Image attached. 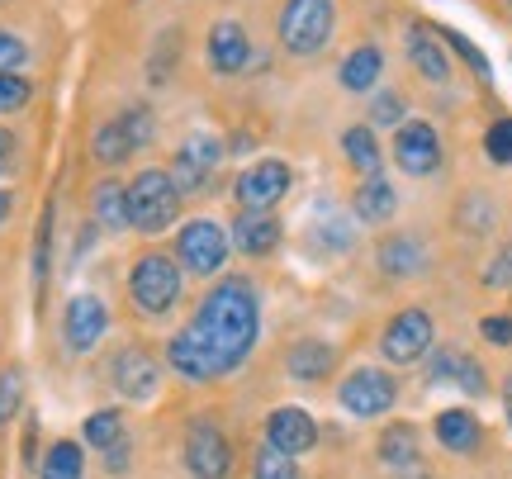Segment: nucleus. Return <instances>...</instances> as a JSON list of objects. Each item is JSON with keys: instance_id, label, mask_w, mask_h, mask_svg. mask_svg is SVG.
I'll list each match as a JSON object with an SVG mask.
<instances>
[{"instance_id": "obj_1", "label": "nucleus", "mask_w": 512, "mask_h": 479, "mask_svg": "<svg viewBox=\"0 0 512 479\" xmlns=\"http://www.w3.org/2000/svg\"><path fill=\"white\" fill-rule=\"evenodd\" d=\"M256 332H261V304H256L252 280L228 276L200 299V314L166 342V361L176 375L204 385L238 370L252 356Z\"/></svg>"}, {"instance_id": "obj_2", "label": "nucleus", "mask_w": 512, "mask_h": 479, "mask_svg": "<svg viewBox=\"0 0 512 479\" xmlns=\"http://www.w3.org/2000/svg\"><path fill=\"white\" fill-rule=\"evenodd\" d=\"M124 195H128V228H138V233H162L181 214V190L171 181V171H157V166L138 171L124 185Z\"/></svg>"}, {"instance_id": "obj_3", "label": "nucleus", "mask_w": 512, "mask_h": 479, "mask_svg": "<svg viewBox=\"0 0 512 479\" xmlns=\"http://www.w3.org/2000/svg\"><path fill=\"white\" fill-rule=\"evenodd\" d=\"M275 34H280V48L294 57L323 53L332 38V0H285Z\"/></svg>"}, {"instance_id": "obj_4", "label": "nucleus", "mask_w": 512, "mask_h": 479, "mask_svg": "<svg viewBox=\"0 0 512 479\" xmlns=\"http://www.w3.org/2000/svg\"><path fill=\"white\" fill-rule=\"evenodd\" d=\"M128 295L152 318L171 314L176 299H181V266L171 257H162V252H147V257H138L133 271H128Z\"/></svg>"}, {"instance_id": "obj_5", "label": "nucleus", "mask_w": 512, "mask_h": 479, "mask_svg": "<svg viewBox=\"0 0 512 479\" xmlns=\"http://www.w3.org/2000/svg\"><path fill=\"white\" fill-rule=\"evenodd\" d=\"M228 228L214 219H195L181 228V238H176V257L190 276H219L223 261H228Z\"/></svg>"}, {"instance_id": "obj_6", "label": "nucleus", "mask_w": 512, "mask_h": 479, "mask_svg": "<svg viewBox=\"0 0 512 479\" xmlns=\"http://www.w3.org/2000/svg\"><path fill=\"white\" fill-rule=\"evenodd\" d=\"M185 465L195 479H228L233 470V442L223 437L219 423L209 418H195L190 432H185Z\"/></svg>"}, {"instance_id": "obj_7", "label": "nucleus", "mask_w": 512, "mask_h": 479, "mask_svg": "<svg viewBox=\"0 0 512 479\" xmlns=\"http://www.w3.org/2000/svg\"><path fill=\"white\" fill-rule=\"evenodd\" d=\"M394 399H399V380L389 370L361 366L342 380V408H347L351 418H380V413L394 408Z\"/></svg>"}, {"instance_id": "obj_8", "label": "nucleus", "mask_w": 512, "mask_h": 479, "mask_svg": "<svg viewBox=\"0 0 512 479\" xmlns=\"http://www.w3.org/2000/svg\"><path fill=\"white\" fill-rule=\"evenodd\" d=\"M432 342H437V328H432V318L422 314V309H403V314L389 318V328H384L380 347L384 356L394 361V366H413V361H422L427 351H432Z\"/></svg>"}, {"instance_id": "obj_9", "label": "nucleus", "mask_w": 512, "mask_h": 479, "mask_svg": "<svg viewBox=\"0 0 512 479\" xmlns=\"http://www.w3.org/2000/svg\"><path fill=\"white\" fill-rule=\"evenodd\" d=\"M223 162V143L219 138H209V133H195V138H185V148L176 152V166H171V181L181 195H200L204 185L214 181V171Z\"/></svg>"}, {"instance_id": "obj_10", "label": "nucleus", "mask_w": 512, "mask_h": 479, "mask_svg": "<svg viewBox=\"0 0 512 479\" xmlns=\"http://www.w3.org/2000/svg\"><path fill=\"white\" fill-rule=\"evenodd\" d=\"M290 166L275 162V157H266V162L247 166L238 176V204L242 209H252V214H271V204H280L285 195H290Z\"/></svg>"}, {"instance_id": "obj_11", "label": "nucleus", "mask_w": 512, "mask_h": 479, "mask_svg": "<svg viewBox=\"0 0 512 479\" xmlns=\"http://www.w3.org/2000/svg\"><path fill=\"white\" fill-rule=\"evenodd\" d=\"M394 162H399L408 176H432V171L441 166L437 129H432V124H422V119L399 124V133H394Z\"/></svg>"}, {"instance_id": "obj_12", "label": "nucleus", "mask_w": 512, "mask_h": 479, "mask_svg": "<svg viewBox=\"0 0 512 479\" xmlns=\"http://www.w3.org/2000/svg\"><path fill=\"white\" fill-rule=\"evenodd\" d=\"M266 446H275L280 456H304L318 446V423L304 408H275L266 418Z\"/></svg>"}, {"instance_id": "obj_13", "label": "nucleus", "mask_w": 512, "mask_h": 479, "mask_svg": "<svg viewBox=\"0 0 512 479\" xmlns=\"http://www.w3.org/2000/svg\"><path fill=\"white\" fill-rule=\"evenodd\" d=\"M62 332H67V347H72V351H91L95 342L110 332V309H105V299L76 295L72 304H67Z\"/></svg>"}, {"instance_id": "obj_14", "label": "nucleus", "mask_w": 512, "mask_h": 479, "mask_svg": "<svg viewBox=\"0 0 512 479\" xmlns=\"http://www.w3.org/2000/svg\"><path fill=\"white\" fill-rule=\"evenodd\" d=\"M110 375H114V389H119L124 399H138V404L152 399L157 385H162V370H157V361H152L143 347L119 351V356H114V366H110Z\"/></svg>"}, {"instance_id": "obj_15", "label": "nucleus", "mask_w": 512, "mask_h": 479, "mask_svg": "<svg viewBox=\"0 0 512 479\" xmlns=\"http://www.w3.org/2000/svg\"><path fill=\"white\" fill-rule=\"evenodd\" d=\"M247 57H252V38H247L242 24L223 19V24L209 29V67H214V72H223V76L242 72V67H247Z\"/></svg>"}, {"instance_id": "obj_16", "label": "nucleus", "mask_w": 512, "mask_h": 479, "mask_svg": "<svg viewBox=\"0 0 512 479\" xmlns=\"http://www.w3.org/2000/svg\"><path fill=\"white\" fill-rule=\"evenodd\" d=\"M408 62H413L418 76H427V81H451V57H446L441 34L432 24H413V29H408Z\"/></svg>"}, {"instance_id": "obj_17", "label": "nucleus", "mask_w": 512, "mask_h": 479, "mask_svg": "<svg viewBox=\"0 0 512 479\" xmlns=\"http://www.w3.org/2000/svg\"><path fill=\"white\" fill-rule=\"evenodd\" d=\"M228 242L238 247L242 257H266V252L280 247V219H275V214H252V209H242Z\"/></svg>"}, {"instance_id": "obj_18", "label": "nucleus", "mask_w": 512, "mask_h": 479, "mask_svg": "<svg viewBox=\"0 0 512 479\" xmlns=\"http://www.w3.org/2000/svg\"><path fill=\"white\" fill-rule=\"evenodd\" d=\"M332 361H337V351L328 342H318V337H304V342H294L290 356H285V366L299 385H318V380H328Z\"/></svg>"}, {"instance_id": "obj_19", "label": "nucleus", "mask_w": 512, "mask_h": 479, "mask_svg": "<svg viewBox=\"0 0 512 479\" xmlns=\"http://www.w3.org/2000/svg\"><path fill=\"white\" fill-rule=\"evenodd\" d=\"M380 266H384V276H394V280L418 276L422 266H427V252H422V242L413 233H394L380 247Z\"/></svg>"}, {"instance_id": "obj_20", "label": "nucleus", "mask_w": 512, "mask_h": 479, "mask_svg": "<svg viewBox=\"0 0 512 479\" xmlns=\"http://www.w3.org/2000/svg\"><path fill=\"white\" fill-rule=\"evenodd\" d=\"M380 72H384V53L375 48V43H361L356 53L337 67V76H342V86L347 91H356V95H366V91H375V81H380Z\"/></svg>"}, {"instance_id": "obj_21", "label": "nucleus", "mask_w": 512, "mask_h": 479, "mask_svg": "<svg viewBox=\"0 0 512 479\" xmlns=\"http://www.w3.org/2000/svg\"><path fill=\"white\" fill-rule=\"evenodd\" d=\"M437 442L446 446V451H456V456L475 451L479 446V418L475 413H465V408H446V413H437Z\"/></svg>"}, {"instance_id": "obj_22", "label": "nucleus", "mask_w": 512, "mask_h": 479, "mask_svg": "<svg viewBox=\"0 0 512 479\" xmlns=\"http://www.w3.org/2000/svg\"><path fill=\"white\" fill-rule=\"evenodd\" d=\"M394 209H399L394 185L384 181V176H366V181H361V190H356V219L389 223V219H394Z\"/></svg>"}, {"instance_id": "obj_23", "label": "nucleus", "mask_w": 512, "mask_h": 479, "mask_svg": "<svg viewBox=\"0 0 512 479\" xmlns=\"http://www.w3.org/2000/svg\"><path fill=\"white\" fill-rule=\"evenodd\" d=\"M91 209L95 219H100V228H110V233H124L128 228V195L119 181H100L91 195Z\"/></svg>"}, {"instance_id": "obj_24", "label": "nucleus", "mask_w": 512, "mask_h": 479, "mask_svg": "<svg viewBox=\"0 0 512 479\" xmlns=\"http://www.w3.org/2000/svg\"><path fill=\"white\" fill-rule=\"evenodd\" d=\"M380 461L394 465V470H413L418 465V427H408V423L389 427L380 437Z\"/></svg>"}, {"instance_id": "obj_25", "label": "nucleus", "mask_w": 512, "mask_h": 479, "mask_svg": "<svg viewBox=\"0 0 512 479\" xmlns=\"http://www.w3.org/2000/svg\"><path fill=\"white\" fill-rule=\"evenodd\" d=\"M86 475V456L76 442H53L43 451V465H38V479H81Z\"/></svg>"}, {"instance_id": "obj_26", "label": "nucleus", "mask_w": 512, "mask_h": 479, "mask_svg": "<svg viewBox=\"0 0 512 479\" xmlns=\"http://www.w3.org/2000/svg\"><path fill=\"white\" fill-rule=\"evenodd\" d=\"M342 152H347V162L356 166L361 176H375V171H380V143H375V133H370L366 124L342 133Z\"/></svg>"}, {"instance_id": "obj_27", "label": "nucleus", "mask_w": 512, "mask_h": 479, "mask_svg": "<svg viewBox=\"0 0 512 479\" xmlns=\"http://www.w3.org/2000/svg\"><path fill=\"white\" fill-rule=\"evenodd\" d=\"M133 138H128V129L119 124V119H110L105 129L95 133V162H105V166H119V162H128L133 157Z\"/></svg>"}, {"instance_id": "obj_28", "label": "nucleus", "mask_w": 512, "mask_h": 479, "mask_svg": "<svg viewBox=\"0 0 512 479\" xmlns=\"http://www.w3.org/2000/svg\"><path fill=\"white\" fill-rule=\"evenodd\" d=\"M86 442L100 446V451L119 446V442H124V418H119L114 408H100V413H91V418H86Z\"/></svg>"}, {"instance_id": "obj_29", "label": "nucleus", "mask_w": 512, "mask_h": 479, "mask_svg": "<svg viewBox=\"0 0 512 479\" xmlns=\"http://www.w3.org/2000/svg\"><path fill=\"white\" fill-rule=\"evenodd\" d=\"M252 475L256 479H299V465H294V456H280L275 446H261Z\"/></svg>"}, {"instance_id": "obj_30", "label": "nucleus", "mask_w": 512, "mask_h": 479, "mask_svg": "<svg viewBox=\"0 0 512 479\" xmlns=\"http://www.w3.org/2000/svg\"><path fill=\"white\" fill-rule=\"evenodd\" d=\"M19 404H24V375H19V366H10L0 370V423H10Z\"/></svg>"}, {"instance_id": "obj_31", "label": "nucleus", "mask_w": 512, "mask_h": 479, "mask_svg": "<svg viewBox=\"0 0 512 479\" xmlns=\"http://www.w3.org/2000/svg\"><path fill=\"white\" fill-rule=\"evenodd\" d=\"M48 257H53V209H43V223H38V247H34V285L38 290L48 285Z\"/></svg>"}, {"instance_id": "obj_32", "label": "nucleus", "mask_w": 512, "mask_h": 479, "mask_svg": "<svg viewBox=\"0 0 512 479\" xmlns=\"http://www.w3.org/2000/svg\"><path fill=\"white\" fill-rule=\"evenodd\" d=\"M29 95H34V86L24 81V76H0V114H10L19 110V105H29Z\"/></svg>"}, {"instance_id": "obj_33", "label": "nucleus", "mask_w": 512, "mask_h": 479, "mask_svg": "<svg viewBox=\"0 0 512 479\" xmlns=\"http://www.w3.org/2000/svg\"><path fill=\"white\" fill-rule=\"evenodd\" d=\"M119 124L128 129V138H133V148H147V143H152V110H143V105H133V110L119 114Z\"/></svg>"}, {"instance_id": "obj_34", "label": "nucleus", "mask_w": 512, "mask_h": 479, "mask_svg": "<svg viewBox=\"0 0 512 479\" xmlns=\"http://www.w3.org/2000/svg\"><path fill=\"white\" fill-rule=\"evenodd\" d=\"M484 152H489L498 166L512 162V119H498L494 129H489V138H484Z\"/></svg>"}, {"instance_id": "obj_35", "label": "nucleus", "mask_w": 512, "mask_h": 479, "mask_svg": "<svg viewBox=\"0 0 512 479\" xmlns=\"http://www.w3.org/2000/svg\"><path fill=\"white\" fill-rule=\"evenodd\" d=\"M456 385L465 389V394H484L489 389V375H484V366H479L475 356H460V366H456Z\"/></svg>"}, {"instance_id": "obj_36", "label": "nucleus", "mask_w": 512, "mask_h": 479, "mask_svg": "<svg viewBox=\"0 0 512 479\" xmlns=\"http://www.w3.org/2000/svg\"><path fill=\"white\" fill-rule=\"evenodd\" d=\"M437 34H441V38H446V43H451V48H456V53H460V57H465V62H470V67H475V72H479V76H489V57L479 53L475 43H470V38H465V34H456V29H437Z\"/></svg>"}, {"instance_id": "obj_37", "label": "nucleus", "mask_w": 512, "mask_h": 479, "mask_svg": "<svg viewBox=\"0 0 512 479\" xmlns=\"http://www.w3.org/2000/svg\"><path fill=\"white\" fill-rule=\"evenodd\" d=\"M323 242H328V252H347L351 242H356V233L347 228V219H332V223H323Z\"/></svg>"}, {"instance_id": "obj_38", "label": "nucleus", "mask_w": 512, "mask_h": 479, "mask_svg": "<svg viewBox=\"0 0 512 479\" xmlns=\"http://www.w3.org/2000/svg\"><path fill=\"white\" fill-rule=\"evenodd\" d=\"M19 62H24V43H19L15 34H5V29H0V76L15 72Z\"/></svg>"}, {"instance_id": "obj_39", "label": "nucleus", "mask_w": 512, "mask_h": 479, "mask_svg": "<svg viewBox=\"0 0 512 479\" xmlns=\"http://www.w3.org/2000/svg\"><path fill=\"white\" fill-rule=\"evenodd\" d=\"M370 114H375V124H399L403 119V95H380Z\"/></svg>"}, {"instance_id": "obj_40", "label": "nucleus", "mask_w": 512, "mask_h": 479, "mask_svg": "<svg viewBox=\"0 0 512 479\" xmlns=\"http://www.w3.org/2000/svg\"><path fill=\"white\" fill-rule=\"evenodd\" d=\"M479 328H484V337H489V342H494V347H512V318H484V323H479Z\"/></svg>"}, {"instance_id": "obj_41", "label": "nucleus", "mask_w": 512, "mask_h": 479, "mask_svg": "<svg viewBox=\"0 0 512 479\" xmlns=\"http://www.w3.org/2000/svg\"><path fill=\"white\" fill-rule=\"evenodd\" d=\"M456 366H460V351H441V356H432V370H427V375H432L437 385H446V380H456Z\"/></svg>"}, {"instance_id": "obj_42", "label": "nucleus", "mask_w": 512, "mask_h": 479, "mask_svg": "<svg viewBox=\"0 0 512 479\" xmlns=\"http://www.w3.org/2000/svg\"><path fill=\"white\" fill-rule=\"evenodd\" d=\"M508 280H512V252H498V261L484 271V285H494L498 290V285H508Z\"/></svg>"}, {"instance_id": "obj_43", "label": "nucleus", "mask_w": 512, "mask_h": 479, "mask_svg": "<svg viewBox=\"0 0 512 479\" xmlns=\"http://www.w3.org/2000/svg\"><path fill=\"white\" fill-rule=\"evenodd\" d=\"M105 456H110V461H105V465H110L114 475H119V470H128V437H124V442H119V446H110Z\"/></svg>"}, {"instance_id": "obj_44", "label": "nucleus", "mask_w": 512, "mask_h": 479, "mask_svg": "<svg viewBox=\"0 0 512 479\" xmlns=\"http://www.w3.org/2000/svg\"><path fill=\"white\" fill-rule=\"evenodd\" d=\"M10 162H15V133L0 129V171H5Z\"/></svg>"}, {"instance_id": "obj_45", "label": "nucleus", "mask_w": 512, "mask_h": 479, "mask_svg": "<svg viewBox=\"0 0 512 479\" xmlns=\"http://www.w3.org/2000/svg\"><path fill=\"white\" fill-rule=\"evenodd\" d=\"M10 204H15V195H10V190H0V223H5V214H10Z\"/></svg>"}, {"instance_id": "obj_46", "label": "nucleus", "mask_w": 512, "mask_h": 479, "mask_svg": "<svg viewBox=\"0 0 512 479\" xmlns=\"http://www.w3.org/2000/svg\"><path fill=\"white\" fill-rule=\"evenodd\" d=\"M503 408H508V423H512V375H508V389H503Z\"/></svg>"}, {"instance_id": "obj_47", "label": "nucleus", "mask_w": 512, "mask_h": 479, "mask_svg": "<svg viewBox=\"0 0 512 479\" xmlns=\"http://www.w3.org/2000/svg\"><path fill=\"white\" fill-rule=\"evenodd\" d=\"M399 479H427V470H418V465H413V470H403Z\"/></svg>"}, {"instance_id": "obj_48", "label": "nucleus", "mask_w": 512, "mask_h": 479, "mask_svg": "<svg viewBox=\"0 0 512 479\" xmlns=\"http://www.w3.org/2000/svg\"><path fill=\"white\" fill-rule=\"evenodd\" d=\"M508 5H512V0H508Z\"/></svg>"}]
</instances>
